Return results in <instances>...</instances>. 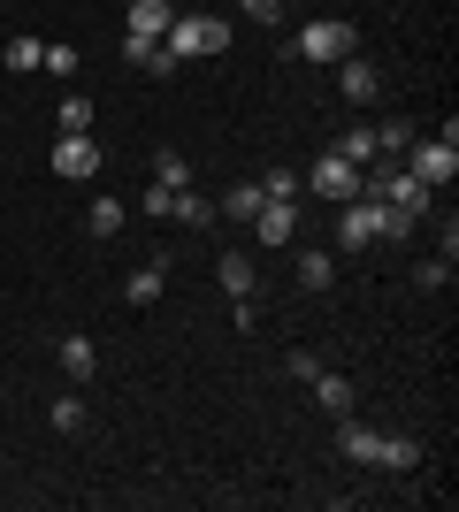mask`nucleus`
<instances>
[{
	"mask_svg": "<svg viewBox=\"0 0 459 512\" xmlns=\"http://www.w3.org/2000/svg\"><path fill=\"white\" fill-rule=\"evenodd\" d=\"M299 283L306 291H329L337 283V253H299Z\"/></svg>",
	"mask_w": 459,
	"mask_h": 512,
	"instance_id": "obj_21",
	"label": "nucleus"
},
{
	"mask_svg": "<svg viewBox=\"0 0 459 512\" xmlns=\"http://www.w3.org/2000/svg\"><path fill=\"white\" fill-rule=\"evenodd\" d=\"M123 291H131V306H153V299H161V291H169V253L138 260V268H131V283H123Z\"/></svg>",
	"mask_w": 459,
	"mask_h": 512,
	"instance_id": "obj_7",
	"label": "nucleus"
},
{
	"mask_svg": "<svg viewBox=\"0 0 459 512\" xmlns=\"http://www.w3.org/2000/svg\"><path fill=\"white\" fill-rule=\"evenodd\" d=\"M123 222H131V207H123V199H92V214H85L92 237H123Z\"/></svg>",
	"mask_w": 459,
	"mask_h": 512,
	"instance_id": "obj_18",
	"label": "nucleus"
},
{
	"mask_svg": "<svg viewBox=\"0 0 459 512\" xmlns=\"http://www.w3.org/2000/svg\"><path fill=\"white\" fill-rule=\"evenodd\" d=\"M337 245H375V199H345V222H337Z\"/></svg>",
	"mask_w": 459,
	"mask_h": 512,
	"instance_id": "obj_11",
	"label": "nucleus"
},
{
	"mask_svg": "<svg viewBox=\"0 0 459 512\" xmlns=\"http://www.w3.org/2000/svg\"><path fill=\"white\" fill-rule=\"evenodd\" d=\"M406 176L429 184V192L452 184V176H459V146H452V138H414V146H406Z\"/></svg>",
	"mask_w": 459,
	"mask_h": 512,
	"instance_id": "obj_3",
	"label": "nucleus"
},
{
	"mask_svg": "<svg viewBox=\"0 0 459 512\" xmlns=\"http://www.w3.org/2000/svg\"><path fill=\"white\" fill-rule=\"evenodd\" d=\"M54 176H62V184H92V176H100V146H92V130L54 138Z\"/></svg>",
	"mask_w": 459,
	"mask_h": 512,
	"instance_id": "obj_5",
	"label": "nucleus"
},
{
	"mask_svg": "<svg viewBox=\"0 0 459 512\" xmlns=\"http://www.w3.org/2000/svg\"><path fill=\"white\" fill-rule=\"evenodd\" d=\"M54 123H62V138L92 130V100H85V92H62V107H54Z\"/></svg>",
	"mask_w": 459,
	"mask_h": 512,
	"instance_id": "obj_20",
	"label": "nucleus"
},
{
	"mask_svg": "<svg viewBox=\"0 0 459 512\" xmlns=\"http://www.w3.org/2000/svg\"><path fill=\"white\" fill-rule=\"evenodd\" d=\"M176 23V0H131V31L123 39H161Z\"/></svg>",
	"mask_w": 459,
	"mask_h": 512,
	"instance_id": "obj_9",
	"label": "nucleus"
},
{
	"mask_svg": "<svg viewBox=\"0 0 459 512\" xmlns=\"http://www.w3.org/2000/svg\"><path fill=\"white\" fill-rule=\"evenodd\" d=\"M238 8H245L253 23H284V0H238Z\"/></svg>",
	"mask_w": 459,
	"mask_h": 512,
	"instance_id": "obj_29",
	"label": "nucleus"
},
{
	"mask_svg": "<svg viewBox=\"0 0 459 512\" xmlns=\"http://www.w3.org/2000/svg\"><path fill=\"white\" fill-rule=\"evenodd\" d=\"M291 46H299V62H345V54H360V31L337 23V16H314Z\"/></svg>",
	"mask_w": 459,
	"mask_h": 512,
	"instance_id": "obj_2",
	"label": "nucleus"
},
{
	"mask_svg": "<svg viewBox=\"0 0 459 512\" xmlns=\"http://www.w3.org/2000/svg\"><path fill=\"white\" fill-rule=\"evenodd\" d=\"M153 184H169V192H184V184H192V161H184L176 146H161V153H153Z\"/></svg>",
	"mask_w": 459,
	"mask_h": 512,
	"instance_id": "obj_19",
	"label": "nucleus"
},
{
	"mask_svg": "<svg viewBox=\"0 0 459 512\" xmlns=\"http://www.w3.org/2000/svg\"><path fill=\"white\" fill-rule=\"evenodd\" d=\"M329 153H345L352 169H375V161H383V146H375V123H352V130H345V138H337Z\"/></svg>",
	"mask_w": 459,
	"mask_h": 512,
	"instance_id": "obj_13",
	"label": "nucleus"
},
{
	"mask_svg": "<svg viewBox=\"0 0 459 512\" xmlns=\"http://www.w3.org/2000/svg\"><path fill=\"white\" fill-rule=\"evenodd\" d=\"M62 367H69V383H92V375H100V352H92V337H77V329H69V337H62Z\"/></svg>",
	"mask_w": 459,
	"mask_h": 512,
	"instance_id": "obj_16",
	"label": "nucleus"
},
{
	"mask_svg": "<svg viewBox=\"0 0 459 512\" xmlns=\"http://www.w3.org/2000/svg\"><path fill=\"white\" fill-rule=\"evenodd\" d=\"M299 192H306V184H299L291 169H268V176H261V199H299Z\"/></svg>",
	"mask_w": 459,
	"mask_h": 512,
	"instance_id": "obj_26",
	"label": "nucleus"
},
{
	"mask_svg": "<svg viewBox=\"0 0 459 512\" xmlns=\"http://www.w3.org/2000/svg\"><path fill=\"white\" fill-rule=\"evenodd\" d=\"M39 54H46V39H23V31L8 39V69H39Z\"/></svg>",
	"mask_w": 459,
	"mask_h": 512,
	"instance_id": "obj_25",
	"label": "nucleus"
},
{
	"mask_svg": "<svg viewBox=\"0 0 459 512\" xmlns=\"http://www.w3.org/2000/svg\"><path fill=\"white\" fill-rule=\"evenodd\" d=\"M222 214H230V222H253V214H261V184H230Z\"/></svg>",
	"mask_w": 459,
	"mask_h": 512,
	"instance_id": "obj_22",
	"label": "nucleus"
},
{
	"mask_svg": "<svg viewBox=\"0 0 459 512\" xmlns=\"http://www.w3.org/2000/svg\"><path fill=\"white\" fill-rule=\"evenodd\" d=\"M414 283H421V291H444V283H452V253H429L414 268Z\"/></svg>",
	"mask_w": 459,
	"mask_h": 512,
	"instance_id": "obj_23",
	"label": "nucleus"
},
{
	"mask_svg": "<svg viewBox=\"0 0 459 512\" xmlns=\"http://www.w3.org/2000/svg\"><path fill=\"white\" fill-rule=\"evenodd\" d=\"M375 467H391V474H414V467H421V444H414V436H383Z\"/></svg>",
	"mask_w": 459,
	"mask_h": 512,
	"instance_id": "obj_17",
	"label": "nucleus"
},
{
	"mask_svg": "<svg viewBox=\"0 0 459 512\" xmlns=\"http://www.w3.org/2000/svg\"><path fill=\"white\" fill-rule=\"evenodd\" d=\"M314 199H329V207H345V199H360V169H352L345 153H322L314 161V176H299Z\"/></svg>",
	"mask_w": 459,
	"mask_h": 512,
	"instance_id": "obj_4",
	"label": "nucleus"
},
{
	"mask_svg": "<svg viewBox=\"0 0 459 512\" xmlns=\"http://www.w3.org/2000/svg\"><path fill=\"white\" fill-rule=\"evenodd\" d=\"M337 92H345L352 107H368L375 92H383V77H375V62H352V54H345V62H337Z\"/></svg>",
	"mask_w": 459,
	"mask_h": 512,
	"instance_id": "obj_8",
	"label": "nucleus"
},
{
	"mask_svg": "<svg viewBox=\"0 0 459 512\" xmlns=\"http://www.w3.org/2000/svg\"><path fill=\"white\" fill-rule=\"evenodd\" d=\"M215 199H199L192 184H184V192H169V222H184V230H207V222H215Z\"/></svg>",
	"mask_w": 459,
	"mask_h": 512,
	"instance_id": "obj_14",
	"label": "nucleus"
},
{
	"mask_svg": "<svg viewBox=\"0 0 459 512\" xmlns=\"http://www.w3.org/2000/svg\"><path fill=\"white\" fill-rule=\"evenodd\" d=\"M138 207H146L153 222H169V184H146V199H138Z\"/></svg>",
	"mask_w": 459,
	"mask_h": 512,
	"instance_id": "obj_30",
	"label": "nucleus"
},
{
	"mask_svg": "<svg viewBox=\"0 0 459 512\" xmlns=\"http://www.w3.org/2000/svg\"><path fill=\"white\" fill-rule=\"evenodd\" d=\"M375 146H383V153H406V146H414V123H375Z\"/></svg>",
	"mask_w": 459,
	"mask_h": 512,
	"instance_id": "obj_27",
	"label": "nucleus"
},
{
	"mask_svg": "<svg viewBox=\"0 0 459 512\" xmlns=\"http://www.w3.org/2000/svg\"><path fill=\"white\" fill-rule=\"evenodd\" d=\"M337 451H345V459H360V467H375V451H383V428H360L345 413V421H337Z\"/></svg>",
	"mask_w": 459,
	"mask_h": 512,
	"instance_id": "obj_10",
	"label": "nucleus"
},
{
	"mask_svg": "<svg viewBox=\"0 0 459 512\" xmlns=\"http://www.w3.org/2000/svg\"><path fill=\"white\" fill-rule=\"evenodd\" d=\"M39 69H46V77H77V46H62V39H54V46L39 54Z\"/></svg>",
	"mask_w": 459,
	"mask_h": 512,
	"instance_id": "obj_24",
	"label": "nucleus"
},
{
	"mask_svg": "<svg viewBox=\"0 0 459 512\" xmlns=\"http://www.w3.org/2000/svg\"><path fill=\"white\" fill-rule=\"evenodd\" d=\"M306 390H314V406H322L329 421H345V413H352V383H345V375H329V367H322Z\"/></svg>",
	"mask_w": 459,
	"mask_h": 512,
	"instance_id": "obj_12",
	"label": "nucleus"
},
{
	"mask_svg": "<svg viewBox=\"0 0 459 512\" xmlns=\"http://www.w3.org/2000/svg\"><path fill=\"white\" fill-rule=\"evenodd\" d=\"M253 230H261V245H291L299 237V199H261Z\"/></svg>",
	"mask_w": 459,
	"mask_h": 512,
	"instance_id": "obj_6",
	"label": "nucleus"
},
{
	"mask_svg": "<svg viewBox=\"0 0 459 512\" xmlns=\"http://www.w3.org/2000/svg\"><path fill=\"white\" fill-rule=\"evenodd\" d=\"M54 428H62V436H85V406H77V398H62V406H54Z\"/></svg>",
	"mask_w": 459,
	"mask_h": 512,
	"instance_id": "obj_28",
	"label": "nucleus"
},
{
	"mask_svg": "<svg viewBox=\"0 0 459 512\" xmlns=\"http://www.w3.org/2000/svg\"><path fill=\"white\" fill-rule=\"evenodd\" d=\"M215 283L230 291V299H253V253H222L215 260Z\"/></svg>",
	"mask_w": 459,
	"mask_h": 512,
	"instance_id": "obj_15",
	"label": "nucleus"
},
{
	"mask_svg": "<svg viewBox=\"0 0 459 512\" xmlns=\"http://www.w3.org/2000/svg\"><path fill=\"white\" fill-rule=\"evenodd\" d=\"M222 46H230V23L199 16V8H176V23L161 31V54H169V62H199V54H222Z\"/></svg>",
	"mask_w": 459,
	"mask_h": 512,
	"instance_id": "obj_1",
	"label": "nucleus"
}]
</instances>
